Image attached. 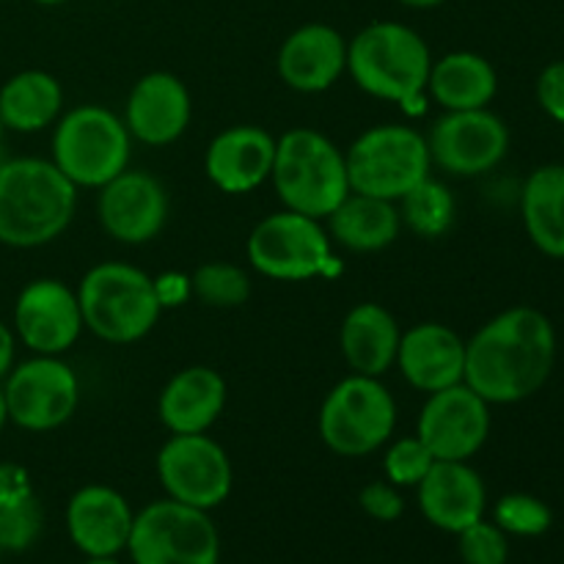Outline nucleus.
Listing matches in <instances>:
<instances>
[{
  "label": "nucleus",
  "instance_id": "nucleus-35",
  "mask_svg": "<svg viewBox=\"0 0 564 564\" xmlns=\"http://www.w3.org/2000/svg\"><path fill=\"white\" fill-rule=\"evenodd\" d=\"M358 505H361V510L369 518H375L380 523L400 521L402 512H405V499H402L397 485H391L389 479L364 485L361 494H358Z\"/></svg>",
  "mask_w": 564,
  "mask_h": 564
},
{
  "label": "nucleus",
  "instance_id": "nucleus-28",
  "mask_svg": "<svg viewBox=\"0 0 564 564\" xmlns=\"http://www.w3.org/2000/svg\"><path fill=\"white\" fill-rule=\"evenodd\" d=\"M521 218L540 253L564 259V165H540L521 191Z\"/></svg>",
  "mask_w": 564,
  "mask_h": 564
},
{
  "label": "nucleus",
  "instance_id": "nucleus-38",
  "mask_svg": "<svg viewBox=\"0 0 564 564\" xmlns=\"http://www.w3.org/2000/svg\"><path fill=\"white\" fill-rule=\"evenodd\" d=\"M154 292H158V301L163 308L185 306V303L193 297L191 275H185V273L158 275V279H154Z\"/></svg>",
  "mask_w": 564,
  "mask_h": 564
},
{
  "label": "nucleus",
  "instance_id": "nucleus-10",
  "mask_svg": "<svg viewBox=\"0 0 564 564\" xmlns=\"http://www.w3.org/2000/svg\"><path fill=\"white\" fill-rule=\"evenodd\" d=\"M127 551L135 564H218L220 534L207 510L160 499L135 512Z\"/></svg>",
  "mask_w": 564,
  "mask_h": 564
},
{
  "label": "nucleus",
  "instance_id": "nucleus-20",
  "mask_svg": "<svg viewBox=\"0 0 564 564\" xmlns=\"http://www.w3.org/2000/svg\"><path fill=\"white\" fill-rule=\"evenodd\" d=\"M394 367L424 394L449 389L466 375V339L444 323H419L402 334Z\"/></svg>",
  "mask_w": 564,
  "mask_h": 564
},
{
  "label": "nucleus",
  "instance_id": "nucleus-19",
  "mask_svg": "<svg viewBox=\"0 0 564 564\" xmlns=\"http://www.w3.org/2000/svg\"><path fill=\"white\" fill-rule=\"evenodd\" d=\"M275 138L264 127L235 124L220 130L204 152V174L218 191L246 196L270 180Z\"/></svg>",
  "mask_w": 564,
  "mask_h": 564
},
{
  "label": "nucleus",
  "instance_id": "nucleus-32",
  "mask_svg": "<svg viewBox=\"0 0 564 564\" xmlns=\"http://www.w3.org/2000/svg\"><path fill=\"white\" fill-rule=\"evenodd\" d=\"M386 446L389 449L383 455V471L386 479L397 488H416L435 463L433 452L424 446L419 435H405V438L389 441Z\"/></svg>",
  "mask_w": 564,
  "mask_h": 564
},
{
  "label": "nucleus",
  "instance_id": "nucleus-21",
  "mask_svg": "<svg viewBox=\"0 0 564 564\" xmlns=\"http://www.w3.org/2000/svg\"><path fill=\"white\" fill-rule=\"evenodd\" d=\"M130 501L108 485H86L66 505V529L86 556H116L127 549L132 532Z\"/></svg>",
  "mask_w": 564,
  "mask_h": 564
},
{
  "label": "nucleus",
  "instance_id": "nucleus-34",
  "mask_svg": "<svg viewBox=\"0 0 564 564\" xmlns=\"http://www.w3.org/2000/svg\"><path fill=\"white\" fill-rule=\"evenodd\" d=\"M457 549L466 564H507L510 545L496 523L477 521L457 534Z\"/></svg>",
  "mask_w": 564,
  "mask_h": 564
},
{
  "label": "nucleus",
  "instance_id": "nucleus-30",
  "mask_svg": "<svg viewBox=\"0 0 564 564\" xmlns=\"http://www.w3.org/2000/svg\"><path fill=\"white\" fill-rule=\"evenodd\" d=\"M191 290L202 306L240 308L251 297V275L235 262H204L193 270Z\"/></svg>",
  "mask_w": 564,
  "mask_h": 564
},
{
  "label": "nucleus",
  "instance_id": "nucleus-29",
  "mask_svg": "<svg viewBox=\"0 0 564 564\" xmlns=\"http://www.w3.org/2000/svg\"><path fill=\"white\" fill-rule=\"evenodd\" d=\"M397 209H400L402 226H408L413 235L424 237V240L444 237L446 231L455 226L457 218L455 196H452L449 187L441 180H435L433 174L424 176L416 187H411V191L397 202Z\"/></svg>",
  "mask_w": 564,
  "mask_h": 564
},
{
  "label": "nucleus",
  "instance_id": "nucleus-1",
  "mask_svg": "<svg viewBox=\"0 0 564 564\" xmlns=\"http://www.w3.org/2000/svg\"><path fill=\"white\" fill-rule=\"evenodd\" d=\"M556 367V330L540 308L512 306L466 341L463 383L488 405H516L549 383Z\"/></svg>",
  "mask_w": 564,
  "mask_h": 564
},
{
  "label": "nucleus",
  "instance_id": "nucleus-11",
  "mask_svg": "<svg viewBox=\"0 0 564 564\" xmlns=\"http://www.w3.org/2000/svg\"><path fill=\"white\" fill-rule=\"evenodd\" d=\"M9 422L28 433H50L69 422L80 405V380L61 356H33L6 375Z\"/></svg>",
  "mask_w": 564,
  "mask_h": 564
},
{
  "label": "nucleus",
  "instance_id": "nucleus-17",
  "mask_svg": "<svg viewBox=\"0 0 564 564\" xmlns=\"http://www.w3.org/2000/svg\"><path fill=\"white\" fill-rule=\"evenodd\" d=\"M124 124L143 147H171L193 119V97L185 80L171 72H149L132 83L124 105Z\"/></svg>",
  "mask_w": 564,
  "mask_h": 564
},
{
  "label": "nucleus",
  "instance_id": "nucleus-13",
  "mask_svg": "<svg viewBox=\"0 0 564 564\" xmlns=\"http://www.w3.org/2000/svg\"><path fill=\"white\" fill-rule=\"evenodd\" d=\"M424 138L435 169L460 180L488 174L510 152V130L488 108L444 110Z\"/></svg>",
  "mask_w": 564,
  "mask_h": 564
},
{
  "label": "nucleus",
  "instance_id": "nucleus-9",
  "mask_svg": "<svg viewBox=\"0 0 564 564\" xmlns=\"http://www.w3.org/2000/svg\"><path fill=\"white\" fill-rule=\"evenodd\" d=\"M246 257L259 275L273 281H308L334 273V240L323 220L279 209L259 220L246 242Z\"/></svg>",
  "mask_w": 564,
  "mask_h": 564
},
{
  "label": "nucleus",
  "instance_id": "nucleus-31",
  "mask_svg": "<svg viewBox=\"0 0 564 564\" xmlns=\"http://www.w3.org/2000/svg\"><path fill=\"white\" fill-rule=\"evenodd\" d=\"M494 523L501 532L516 534V538H540V534L549 532L551 521H554L549 505L529 494L501 496L494 510Z\"/></svg>",
  "mask_w": 564,
  "mask_h": 564
},
{
  "label": "nucleus",
  "instance_id": "nucleus-41",
  "mask_svg": "<svg viewBox=\"0 0 564 564\" xmlns=\"http://www.w3.org/2000/svg\"><path fill=\"white\" fill-rule=\"evenodd\" d=\"M6 422H9V411H6V397H3V386H0V433H3Z\"/></svg>",
  "mask_w": 564,
  "mask_h": 564
},
{
  "label": "nucleus",
  "instance_id": "nucleus-14",
  "mask_svg": "<svg viewBox=\"0 0 564 564\" xmlns=\"http://www.w3.org/2000/svg\"><path fill=\"white\" fill-rule=\"evenodd\" d=\"M416 435L435 460H471L490 438V405L466 383L427 394Z\"/></svg>",
  "mask_w": 564,
  "mask_h": 564
},
{
  "label": "nucleus",
  "instance_id": "nucleus-4",
  "mask_svg": "<svg viewBox=\"0 0 564 564\" xmlns=\"http://www.w3.org/2000/svg\"><path fill=\"white\" fill-rule=\"evenodd\" d=\"M284 209L325 220L350 193L345 152L314 127H292L275 138L270 171Z\"/></svg>",
  "mask_w": 564,
  "mask_h": 564
},
{
  "label": "nucleus",
  "instance_id": "nucleus-42",
  "mask_svg": "<svg viewBox=\"0 0 564 564\" xmlns=\"http://www.w3.org/2000/svg\"><path fill=\"white\" fill-rule=\"evenodd\" d=\"M86 564H121V562H116V556H88Z\"/></svg>",
  "mask_w": 564,
  "mask_h": 564
},
{
  "label": "nucleus",
  "instance_id": "nucleus-39",
  "mask_svg": "<svg viewBox=\"0 0 564 564\" xmlns=\"http://www.w3.org/2000/svg\"><path fill=\"white\" fill-rule=\"evenodd\" d=\"M14 356H17V334L3 323V319H0V380L14 369Z\"/></svg>",
  "mask_w": 564,
  "mask_h": 564
},
{
  "label": "nucleus",
  "instance_id": "nucleus-12",
  "mask_svg": "<svg viewBox=\"0 0 564 564\" xmlns=\"http://www.w3.org/2000/svg\"><path fill=\"white\" fill-rule=\"evenodd\" d=\"M158 479L169 499L196 510L224 505L235 485V468L224 446L207 433L171 435L158 452Z\"/></svg>",
  "mask_w": 564,
  "mask_h": 564
},
{
  "label": "nucleus",
  "instance_id": "nucleus-5",
  "mask_svg": "<svg viewBox=\"0 0 564 564\" xmlns=\"http://www.w3.org/2000/svg\"><path fill=\"white\" fill-rule=\"evenodd\" d=\"M75 292L86 330L108 345H135L152 334L163 314L154 279L135 264H94Z\"/></svg>",
  "mask_w": 564,
  "mask_h": 564
},
{
  "label": "nucleus",
  "instance_id": "nucleus-36",
  "mask_svg": "<svg viewBox=\"0 0 564 564\" xmlns=\"http://www.w3.org/2000/svg\"><path fill=\"white\" fill-rule=\"evenodd\" d=\"M538 102L554 121L564 124V61L545 66L538 77Z\"/></svg>",
  "mask_w": 564,
  "mask_h": 564
},
{
  "label": "nucleus",
  "instance_id": "nucleus-6",
  "mask_svg": "<svg viewBox=\"0 0 564 564\" xmlns=\"http://www.w3.org/2000/svg\"><path fill=\"white\" fill-rule=\"evenodd\" d=\"M50 160L80 191H99L130 169L132 135L124 119L105 105H80L55 121Z\"/></svg>",
  "mask_w": 564,
  "mask_h": 564
},
{
  "label": "nucleus",
  "instance_id": "nucleus-43",
  "mask_svg": "<svg viewBox=\"0 0 564 564\" xmlns=\"http://www.w3.org/2000/svg\"><path fill=\"white\" fill-rule=\"evenodd\" d=\"M33 3H39V6H61V3H66V0H33Z\"/></svg>",
  "mask_w": 564,
  "mask_h": 564
},
{
  "label": "nucleus",
  "instance_id": "nucleus-27",
  "mask_svg": "<svg viewBox=\"0 0 564 564\" xmlns=\"http://www.w3.org/2000/svg\"><path fill=\"white\" fill-rule=\"evenodd\" d=\"M64 113V86L55 75L25 69L0 86V121L11 132H42Z\"/></svg>",
  "mask_w": 564,
  "mask_h": 564
},
{
  "label": "nucleus",
  "instance_id": "nucleus-23",
  "mask_svg": "<svg viewBox=\"0 0 564 564\" xmlns=\"http://www.w3.org/2000/svg\"><path fill=\"white\" fill-rule=\"evenodd\" d=\"M226 380L218 369L193 364L163 386L158 416L171 435L207 433L226 408Z\"/></svg>",
  "mask_w": 564,
  "mask_h": 564
},
{
  "label": "nucleus",
  "instance_id": "nucleus-3",
  "mask_svg": "<svg viewBox=\"0 0 564 564\" xmlns=\"http://www.w3.org/2000/svg\"><path fill=\"white\" fill-rule=\"evenodd\" d=\"M433 53L419 31L405 22L378 20L347 42V75L364 94L422 110Z\"/></svg>",
  "mask_w": 564,
  "mask_h": 564
},
{
  "label": "nucleus",
  "instance_id": "nucleus-24",
  "mask_svg": "<svg viewBox=\"0 0 564 564\" xmlns=\"http://www.w3.org/2000/svg\"><path fill=\"white\" fill-rule=\"evenodd\" d=\"M402 330L394 314L383 303H356L345 314L339 328V347L347 367L356 375L383 378L397 364Z\"/></svg>",
  "mask_w": 564,
  "mask_h": 564
},
{
  "label": "nucleus",
  "instance_id": "nucleus-37",
  "mask_svg": "<svg viewBox=\"0 0 564 564\" xmlns=\"http://www.w3.org/2000/svg\"><path fill=\"white\" fill-rule=\"evenodd\" d=\"M28 496H33L31 474L17 463H0V507L17 505Z\"/></svg>",
  "mask_w": 564,
  "mask_h": 564
},
{
  "label": "nucleus",
  "instance_id": "nucleus-40",
  "mask_svg": "<svg viewBox=\"0 0 564 564\" xmlns=\"http://www.w3.org/2000/svg\"><path fill=\"white\" fill-rule=\"evenodd\" d=\"M400 6H408V9L416 11H427V9H438V6L449 3V0H397Z\"/></svg>",
  "mask_w": 564,
  "mask_h": 564
},
{
  "label": "nucleus",
  "instance_id": "nucleus-44",
  "mask_svg": "<svg viewBox=\"0 0 564 564\" xmlns=\"http://www.w3.org/2000/svg\"><path fill=\"white\" fill-rule=\"evenodd\" d=\"M3 138H6V127L3 121H0V154H3ZM0 163H3V160H0Z\"/></svg>",
  "mask_w": 564,
  "mask_h": 564
},
{
  "label": "nucleus",
  "instance_id": "nucleus-25",
  "mask_svg": "<svg viewBox=\"0 0 564 564\" xmlns=\"http://www.w3.org/2000/svg\"><path fill=\"white\" fill-rule=\"evenodd\" d=\"M325 229L336 246L352 253H378L400 237L402 220L397 202L347 193L345 202L325 218Z\"/></svg>",
  "mask_w": 564,
  "mask_h": 564
},
{
  "label": "nucleus",
  "instance_id": "nucleus-8",
  "mask_svg": "<svg viewBox=\"0 0 564 564\" xmlns=\"http://www.w3.org/2000/svg\"><path fill=\"white\" fill-rule=\"evenodd\" d=\"M352 193L400 202L433 171L427 138L408 124H378L364 130L345 152Z\"/></svg>",
  "mask_w": 564,
  "mask_h": 564
},
{
  "label": "nucleus",
  "instance_id": "nucleus-16",
  "mask_svg": "<svg viewBox=\"0 0 564 564\" xmlns=\"http://www.w3.org/2000/svg\"><path fill=\"white\" fill-rule=\"evenodd\" d=\"M77 292L58 279L22 286L14 303V334L33 356H64L83 334Z\"/></svg>",
  "mask_w": 564,
  "mask_h": 564
},
{
  "label": "nucleus",
  "instance_id": "nucleus-33",
  "mask_svg": "<svg viewBox=\"0 0 564 564\" xmlns=\"http://www.w3.org/2000/svg\"><path fill=\"white\" fill-rule=\"evenodd\" d=\"M44 527V512L36 494L17 505L0 507V551H28L39 540Z\"/></svg>",
  "mask_w": 564,
  "mask_h": 564
},
{
  "label": "nucleus",
  "instance_id": "nucleus-22",
  "mask_svg": "<svg viewBox=\"0 0 564 564\" xmlns=\"http://www.w3.org/2000/svg\"><path fill=\"white\" fill-rule=\"evenodd\" d=\"M419 510L435 529L460 534L482 521L488 490L468 460H435L427 477L416 485Z\"/></svg>",
  "mask_w": 564,
  "mask_h": 564
},
{
  "label": "nucleus",
  "instance_id": "nucleus-18",
  "mask_svg": "<svg viewBox=\"0 0 564 564\" xmlns=\"http://www.w3.org/2000/svg\"><path fill=\"white\" fill-rule=\"evenodd\" d=\"M281 83L297 94H323L347 72V39L325 22H306L281 42Z\"/></svg>",
  "mask_w": 564,
  "mask_h": 564
},
{
  "label": "nucleus",
  "instance_id": "nucleus-26",
  "mask_svg": "<svg viewBox=\"0 0 564 564\" xmlns=\"http://www.w3.org/2000/svg\"><path fill=\"white\" fill-rule=\"evenodd\" d=\"M427 91L444 110H479L494 102L499 75L485 55L455 50L433 61Z\"/></svg>",
  "mask_w": 564,
  "mask_h": 564
},
{
  "label": "nucleus",
  "instance_id": "nucleus-7",
  "mask_svg": "<svg viewBox=\"0 0 564 564\" xmlns=\"http://www.w3.org/2000/svg\"><path fill=\"white\" fill-rule=\"evenodd\" d=\"M323 444L339 457H367L383 449L397 430L394 394L380 378L347 375L325 394L317 416Z\"/></svg>",
  "mask_w": 564,
  "mask_h": 564
},
{
  "label": "nucleus",
  "instance_id": "nucleus-15",
  "mask_svg": "<svg viewBox=\"0 0 564 564\" xmlns=\"http://www.w3.org/2000/svg\"><path fill=\"white\" fill-rule=\"evenodd\" d=\"M171 215L169 191L149 171L124 169L99 187L97 218L110 240L143 246L160 237Z\"/></svg>",
  "mask_w": 564,
  "mask_h": 564
},
{
  "label": "nucleus",
  "instance_id": "nucleus-2",
  "mask_svg": "<svg viewBox=\"0 0 564 564\" xmlns=\"http://www.w3.org/2000/svg\"><path fill=\"white\" fill-rule=\"evenodd\" d=\"M77 187L53 160L11 158L0 163V242L42 248L69 229Z\"/></svg>",
  "mask_w": 564,
  "mask_h": 564
}]
</instances>
